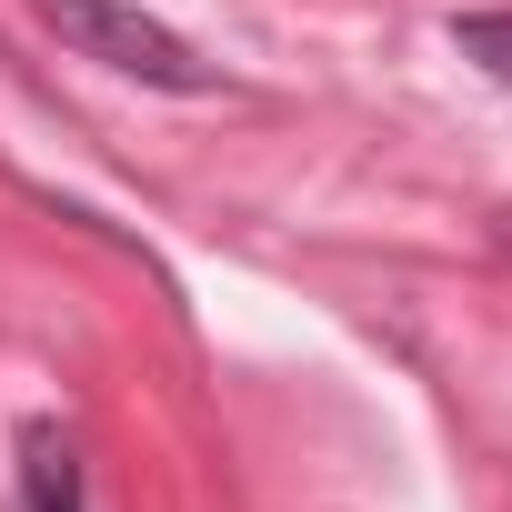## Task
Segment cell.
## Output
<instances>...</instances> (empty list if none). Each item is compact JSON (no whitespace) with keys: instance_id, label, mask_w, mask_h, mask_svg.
Listing matches in <instances>:
<instances>
[{"instance_id":"6da1fadb","label":"cell","mask_w":512,"mask_h":512,"mask_svg":"<svg viewBox=\"0 0 512 512\" xmlns=\"http://www.w3.org/2000/svg\"><path fill=\"white\" fill-rule=\"evenodd\" d=\"M41 21H51L81 61H101V71H131V81H151V91H211V61H201L181 31H161L151 11H121V0H41Z\"/></svg>"},{"instance_id":"7a4b0ae2","label":"cell","mask_w":512,"mask_h":512,"mask_svg":"<svg viewBox=\"0 0 512 512\" xmlns=\"http://www.w3.org/2000/svg\"><path fill=\"white\" fill-rule=\"evenodd\" d=\"M21 512H81V462L51 422L21 432Z\"/></svg>"},{"instance_id":"3957f363","label":"cell","mask_w":512,"mask_h":512,"mask_svg":"<svg viewBox=\"0 0 512 512\" xmlns=\"http://www.w3.org/2000/svg\"><path fill=\"white\" fill-rule=\"evenodd\" d=\"M452 41H462V61H482L492 81H512V11H472V21H452Z\"/></svg>"},{"instance_id":"277c9868","label":"cell","mask_w":512,"mask_h":512,"mask_svg":"<svg viewBox=\"0 0 512 512\" xmlns=\"http://www.w3.org/2000/svg\"><path fill=\"white\" fill-rule=\"evenodd\" d=\"M492 241H502V251H512V211H492Z\"/></svg>"}]
</instances>
